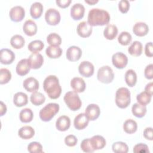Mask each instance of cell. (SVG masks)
Here are the masks:
<instances>
[{
    "label": "cell",
    "instance_id": "cell-1",
    "mask_svg": "<svg viewBox=\"0 0 153 153\" xmlns=\"http://www.w3.org/2000/svg\"><path fill=\"white\" fill-rule=\"evenodd\" d=\"M87 22L91 26H103L108 24L110 16L108 11L100 8H92L88 14Z\"/></svg>",
    "mask_w": 153,
    "mask_h": 153
},
{
    "label": "cell",
    "instance_id": "cell-2",
    "mask_svg": "<svg viewBox=\"0 0 153 153\" xmlns=\"http://www.w3.org/2000/svg\"><path fill=\"white\" fill-rule=\"evenodd\" d=\"M43 88L48 96L52 99L59 98L62 92L59 79L55 75H49L45 78L43 82Z\"/></svg>",
    "mask_w": 153,
    "mask_h": 153
},
{
    "label": "cell",
    "instance_id": "cell-3",
    "mask_svg": "<svg viewBox=\"0 0 153 153\" xmlns=\"http://www.w3.org/2000/svg\"><path fill=\"white\" fill-rule=\"evenodd\" d=\"M130 92L126 87L119 88L115 93V103L120 108H126L130 103Z\"/></svg>",
    "mask_w": 153,
    "mask_h": 153
},
{
    "label": "cell",
    "instance_id": "cell-4",
    "mask_svg": "<svg viewBox=\"0 0 153 153\" xmlns=\"http://www.w3.org/2000/svg\"><path fill=\"white\" fill-rule=\"evenodd\" d=\"M59 111V105L56 103H50L42 108L39 113L41 120L45 122L50 121Z\"/></svg>",
    "mask_w": 153,
    "mask_h": 153
},
{
    "label": "cell",
    "instance_id": "cell-5",
    "mask_svg": "<svg viewBox=\"0 0 153 153\" xmlns=\"http://www.w3.org/2000/svg\"><path fill=\"white\" fill-rule=\"evenodd\" d=\"M63 99L67 106L72 111L78 110L81 106V100L77 93L74 91L67 92L65 94Z\"/></svg>",
    "mask_w": 153,
    "mask_h": 153
},
{
    "label": "cell",
    "instance_id": "cell-6",
    "mask_svg": "<svg viewBox=\"0 0 153 153\" xmlns=\"http://www.w3.org/2000/svg\"><path fill=\"white\" fill-rule=\"evenodd\" d=\"M97 77L100 82L104 84H109L114 79V74L110 66H103L99 69Z\"/></svg>",
    "mask_w": 153,
    "mask_h": 153
},
{
    "label": "cell",
    "instance_id": "cell-7",
    "mask_svg": "<svg viewBox=\"0 0 153 153\" xmlns=\"http://www.w3.org/2000/svg\"><path fill=\"white\" fill-rule=\"evenodd\" d=\"M45 19L48 25L56 26L60 21V13L55 8H49L45 12Z\"/></svg>",
    "mask_w": 153,
    "mask_h": 153
},
{
    "label": "cell",
    "instance_id": "cell-8",
    "mask_svg": "<svg viewBox=\"0 0 153 153\" xmlns=\"http://www.w3.org/2000/svg\"><path fill=\"white\" fill-rule=\"evenodd\" d=\"M112 62L113 65L118 69H123L128 63L127 56L122 52H117L112 55Z\"/></svg>",
    "mask_w": 153,
    "mask_h": 153
},
{
    "label": "cell",
    "instance_id": "cell-9",
    "mask_svg": "<svg viewBox=\"0 0 153 153\" xmlns=\"http://www.w3.org/2000/svg\"><path fill=\"white\" fill-rule=\"evenodd\" d=\"M9 16L10 19L13 22H21L25 16V9L22 6H14L11 8L9 13Z\"/></svg>",
    "mask_w": 153,
    "mask_h": 153
},
{
    "label": "cell",
    "instance_id": "cell-10",
    "mask_svg": "<svg viewBox=\"0 0 153 153\" xmlns=\"http://www.w3.org/2000/svg\"><path fill=\"white\" fill-rule=\"evenodd\" d=\"M28 63L31 69H37L41 68L44 62L43 56L38 53H32L27 59Z\"/></svg>",
    "mask_w": 153,
    "mask_h": 153
},
{
    "label": "cell",
    "instance_id": "cell-11",
    "mask_svg": "<svg viewBox=\"0 0 153 153\" xmlns=\"http://www.w3.org/2000/svg\"><path fill=\"white\" fill-rule=\"evenodd\" d=\"M94 66L88 61L82 62L78 66L79 73L84 77H90L94 74Z\"/></svg>",
    "mask_w": 153,
    "mask_h": 153
},
{
    "label": "cell",
    "instance_id": "cell-12",
    "mask_svg": "<svg viewBox=\"0 0 153 153\" xmlns=\"http://www.w3.org/2000/svg\"><path fill=\"white\" fill-rule=\"evenodd\" d=\"M82 55L81 49L77 46H71L69 47L66 53V58L68 60L71 62L78 61Z\"/></svg>",
    "mask_w": 153,
    "mask_h": 153
},
{
    "label": "cell",
    "instance_id": "cell-13",
    "mask_svg": "<svg viewBox=\"0 0 153 153\" xmlns=\"http://www.w3.org/2000/svg\"><path fill=\"white\" fill-rule=\"evenodd\" d=\"M92 26L87 22H82L78 24L76 28L77 33L82 38H87L92 33Z\"/></svg>",
    "mask_w": 153,
    "mask_h": 153
},
{
    "label": "cell",
    "instance_id": "cell-14",
    "mask_svg": "<svg viewBox=\"0 0 153 153\" xmlns=\"http://www.w3.org/2000/svg\"><path fill=\"white\" fill-rule=\"evenodd\" d=\"M85 8L84 5L80 3L74 4L71 8V16L75 20L81 19L84 15Z\"/></svg>",
    "mask_w": 153,
    "mask_h": 153
},
{
    "label": "cell",
    "instance_id": "cell-15",
    "mask_svg": "<svg viewBox=\"0 0 153 153\" xmlns=\"http://www.w3.org/2000/svg\"><path fill=\"white\" fill-rule=\"evenodd\" d=\"M85 114L89 120L94 121L100 115V108L96 104H90L87 106L85 111Z\"/></svg>",
    "mask_w": 153,
    "mask_h": 153
},
{
    "label": "cell",
    "instance_id": "cell-16",
    "mask_svg": "<svg viewBox=\"0 0 153 153\" xmlns=\"http://www.w3.org/2000/svg\"><path fill=\"white\" fill-rule=\"evenodd\" d=\"M1 63L4 65H9L13 63L15 59L14 53L10 49L3 48L0 51Z\"/></svg>",
    "mask_w": 153,
    "mask_h": 153
},
{
    "label": "cell",
    "instance_id": "cell-17",
    "mask_svg": "<svg viewBox=\"0 0 153 153\" xmlns=\"http://www.w3.org/2000/svg\"><path fill=\"white\" fill-rule=\"evenodd\" d=\"M89 122V120L85 114L81 113L77 115L74 121V127L77 130H82L85 128Z\"/></svg>",
    "mask_w": 153,
    "mask_h": 153
},
{
    "label": "cell",
    "instance_id": "cell-18",
    "mask_svg": "<svg viewBox=\"0 0 153 153\" xmlns=\"http://www.w3.org/2000/svg\"><path fill=\"white\" fill-rule=\"evenodd\" d=\"M25 89L29 92H35L39 88V82L33 77H29L25 79L23 82Z\"/></svg>",
    "mask_w": 153,
    "mask_h": 153
},
{
    "label": "cell",
    "instance_id": "cell-19",
    "mask_svg": "<svg viewBox=\"0 0 153 153\" xmlns=\"http://www.w3.org/2000/svg\"><path fill=\"white\" fill-rule=\"evenodd\" d=\"M70 125V118L66 115H62L59 117L56 122V127L60 131H65L68 130Z\"/></svg>",
    "mask_w": 153,
    "mask_h": 153
},
{
    "label": "cell",
    "instance_id": "cell-20",
    "mask_svg": "<svg viewBox=\"0 0 153 153\" xmlns=\"http://www.w3.org/2000/svg\"><path fill=\"white\" fill-rule=\"evenodd\" d=\"M71 87L74 91L82 93L85 89V83L84 80L80 77H74L71 81Z\"/></svg>",
    "mask_w": 153,
    "mask_h": 153
},
{
    "label": "cell",
    "instance_id": "cell-21",
    "mask_svg": "<svg viewBox=\"0 0 153 153\" xmlns=\"http://www.w3.org/2000/svg\"><path fill=\"white\" fill-rule=\"evenodd\" d=\"M133 32L136 36H143L148 33L149 27L144 22H137L133 27Z\"/></svg>",
    "mask_w": 153,
    "mask_h": 153
},
{
    "label": "cell",
    "instance_id": "cell-22",
    "mask_svg": "<svg viewBox=\"0 0 153 153\" xmlns=\"http://www.w3.org/2000/svg\"><path fill=\"white\" fill-rule=\"evenodd\" d=\"M30 68L28 63V60L27 59H23L20 60L17 65L16 71L17 74L20 76H24L29 73Z\"/></svg>",
    "mask_w": 153,
    "mask_h": 153
},
{
    "label": "cell",
    "instance_id": "cell-23",
    "mask_svg": "<svg viewBox=\"0 0 153 153\" xmlns=\"http://www.w3.org/2000/svg\"><path fill=\"white\" fill-rule=\"evenodd\" d=\"M90 142L92 148L94 151L101 149L103 148L106 145L105 139L100 135L93 136L91 138H90Z\"/></svg>",
    "mask_w": 153,
    "mask_h": 153
},
{
    "label": "cell",
    "instance_id": "cell-24",
    "mask_svg": "<svg viewBox=\"0 0 153 153\" xmlns=\"http://www.w3.org/2000/svg\"><path fill=\"white\" fill-rule=\"evenodd\" d=\"M24 33L28 36H33L37 32V25L35 22L32 20H26L23 26Z\"/></svg>",
    "mask_w": 153,
    "mask_h": 153
},
{
    "label": "cell",
    "instance_id": "cell-25",
    "mask_svg": "<svg viewBox=\"0 0 153 153\" xmlns=\"http://www.w3.org/2000/svg\"><path fill=\"white\" fill-rule=\"evenodd\" d=\"M28 102V97L26 94L23 92L16 93L13 97V102L17 107L25 106Z\"/></svg>",
    "mask_w": 153,
    "mask_h": 153
},
{
    "label": "cell",
    "instance_id": "cell-26",
    "mask_svg": "<svg viewBox=\"0 0 153 153\" xmlns=\"http://www.w3.org/2000/svg\"><path fill=\"white\" fill-rule=\"evenodd\" d=\"M43 11V5L39 2H35L31 5L30 8V14L33 19L39 18Z\"/></svg>",
    "mask_w": 153,
    "mask_h": 153
},
{
    "label": "cell",
    "instance_id": "cell-27",
    "mask_svg": "<svg viewBox=\"0 0 153 153\" xmlns=\"http://www.w3.org/2000/svg\"><path fill=\"white\" fill-rule=\"evenodd\" d=\"M18 134L22 139H29L34 136L35 130L31 126H25L19 130Z\"/></svg>",
    "mask_w": 153,
    "mask_h": 153
},
{
    "label": "cell",
    "instance_id": "cell-28",
    "mask_svg": "<svg viewBox=\"0 0 153 153\" xmlns=\"http://www.w3.org/2000/svg\"><path fill=\"white\" fill-rule=\"evenodd\" d=\"M118 34V28L114 25H108L103 30V35L108 40L114 39Z\"/></svg>",
    "mask_w": 153,
    "mask_h": 153
},
{
    "label": "cell",
    "instance_id": "cell-29",
    "mask_svg": "<svg viewBox=\"0 0 153 153\" xmlns=\"http://www.w3.org/2000/svg\"><path fill=\"white\" fill-rule=\"evenodd\" d=\"M143 46L142 43L140 41H135L128 48V51L130 54L133 56L137 57L141 55L142 53Z\"/></svg>",
    "mask_w": 153,
    "mask_h": 153
},
{
    "label": "cell",
    "instance_id": "cell-30",
    "mask_svg": "<svg viewBox=\"0 0 153 153\" xmlns=\"http://www.w3.org/2000/svg\"><path fill=\"white\" fill-rule=\"evenodd\" d=\"M45 53L48 57L51 59H57L61 56L62 50L59 46L50 45L46 48Z\"/></svg>",
    "mask_w": 153,
    "mask_h": 153
},
{
    "label": "cell",
    "instance_id": "cell-31",
    "mask_svg": "<svg viewBox=\"0 0 153 153\" xmlns=\"http://www.w3.org/2000/svg\"><path fill=\"white\" fill-rule=\"evenodd\" d=\"M131 112L137 118H142L146 112V106L142 105L138 103H134L131 107Z\"/></svg>",
    "mask_w": 153,
    "mask_h": 153
},
{
    "label": "cell",
    "instance_id": "cell-32",
    "mask_svg": "<svg viewBox=\"0 0 153 153\" xmlns=\"http://www.w3.org/2000/svg\"><path fill=\"white\" fill-rule=\"evenodd\" d=\"M125 81L129 87H133L137 82V75L133 69H128L125 74Z\"/></svg>",
    "mask_w": 153,
    "mask_h": 153
},
{
    "label": "cell",
    "instance_id": "cell-33",
    "mask_svg": "<svg viewBox=\"0 0 153 153\" xmlns=\"http://www.w3.org/2000/svg\"><path fill=\"white\" fill-rule=\"evenodd\" d=\"M137 124L136 122L132 119L127 120L123 124V129L124 131L128 134H132L136 131Z\"/></svg>",
    "mask_w": 153,
    "mask_h": 153
},
{
    "label": "cell",
    "instance_id": "cell-34",
    "mask_svg": "<svg viewBox=\"0 0 153 153\" xmlns=\"http://www.w3.org/2000/svg\"><path fill=\"white\" fill-rule=\"evenodd\" d=\"M33 117L32 111L29 108L23 109L19 114V118L22 123H27L30 122Z\"/></svg>",
    "mask_w": 153,
    "mask_h": 153
},
{
    "label": "cell",
    "instance_id": "cell-35",
    "mask_svg": "<svg viewBox=\"0 0 153 153\" xmlns=\"http://www.w3.org/2000/svg\"><path fill=\"white\" fill-rule=\"evenodd\" d=\"M30 100L33 105L35 106H39L44 103L45 100V97L42 93L35 91L32 93L30 95Z\"/></svg>",
    "mask_w": 153,
    "mask_h": 153
},
{
    "label": "cell",
    "instance_id": "cell-36",
    "mask_svg": "<svg viewBox=\"0 0 153 153\" xmlns=\"http://www.w3.org/2000/svg\"><path fill=\"white\" fill-rule=\"evenodd\" d=\"M25 43L24 38L20 35H14L10 39L11 45L16 49H20L22 48Z\"/></svg>",
    "mask_w": 153,
    "mask_h": 153
},
{
    "label": "cell",
    "instance_id": "cell-37",
    "mask_svg": "<svg viewBox=\"0 0 153 153\" xmlns=\"http://www.w3.org/2000/svg\"><path fill=\"white\" fill-rule=\"evenodd\" d=\"M44 47V42L41 40H34L31 41L27 45L28 50L32 53H38L41 51Z\"/></svg>",
    "mask_w": 153,
    "mask_h": 153
},
{
    "label": "cell",
    "instance_id": "cell-38",
    "mask_svg": "<svg viewBox=\"0 0 153 153\" xmlns=\"http://www.w3.org/2000/svg\"><path fill=\"white\" fill-rule=\"evenodd\" d=\"M151 97H152V95H151L146 91H144L137 95L136 99L138 103L142 105L146 106V105L150 103Z\"/></svg>",
    "mask_w": 153,
    "mask_h": 153
},
{
    "label": "cell",
    "instance_id": "cell-39",
    "mask_svg": "<svg viewBox=\"0 0 153 153\" xmlns=\"http://www.w3.org/2000/svg\"><path fill=\"white\" fill-rule=\"evenodd\" d=\"M112 151L115 153H127L128 151L127 145L123 142H114L112 146Z\"/></svg>",
    "mask_w": 153,
    "mask_h": 153
},
{
    "label": "cell",
    "instance_id": "cell-40",
    "mask_svg": "<svg viewBox=\"0 0 153 153\" xmlns=\"http://www.w3.org/2000/svg\"><path fill=\"white\" fill-rule=\"evenodd\" d=\"M47 41L50 45L59 46L62 43V39L57 33H51L47 36Z\"/></svg>",
    "mask_w": 153,
    "mask_h": 153
},
{
    "label": "cell",
    "instance_id": "cell-41",
    "mask_svg": "<svg viewBox=\"0 0 153 153\" xmlns=\"http://www.w3.org/2000/svg\"><path fill=\"white\" fill-rule=\"evenodd\" d=\"M131 39L132 37L131 34L126 31L122 32L118 37V41L122 45H128L131 42Z\"/></svg>",
    "mask_w": 153,
    "mask_h": 153
},
{
    "label": "cell",
    "instance_id": "cell-42",
    "mask_svg": "<svg viewBox=\"0 0 153 153\" xmlns=\"http://www.w3.org/2000/svg\"><path fill=\"white\" fill-rule=\"evenodd\" d=\"M11 78V72L6 68L0 69V84H4L8 83Z\"/></svg>",
    "mask_w": 153,
    "mask_h": 153
},
{
    "label": "cell",
    "instance_id": "cell-43",
    "mask_svg": "<svg viewBox=\"0 0 153 153\" xmlns=\"http://www.w3.org/2000/svg\"><path fill=\"white\" fill-rule=\"evenodd\" d=\"M27 151L30 153H42V146L37 142H32L27 146Z\"/></svg>",
    "mask_w": 153,
    "mask_h": 153
},
{
    "label": "cell",
    "instance_id": "cell-44",
    "mask_svg": "<svg viewBox=\"0 0 153 153\" xmlns=\"http://www.w3.org/2000/svg\"><path fill=\"white\" fill-rule=\"evenodd\" d=\"M81 148L84 152H93L94 151L93 148H92L90 142V138L84 139L81 143Z\"/></svg>",
    "mask_w": 153,
    "mask_h": 153
},
{
    "label": "cell",
    "instance_id": "cell-45",
    "mask_svg": "<svg viewBox=\"0 0 153 153\" xmlns=\"http://www.w3.org/2000/svg\"><path fill=\"white\" fill-rule=\"evenodd\" d=\"M133 152L134 153H148L149 152L148 146L142 143H138L133 147Z\"/></svg>",
    "mask_w": 153,
    "mask_h": 153
},
{
    "label": "cell",
    "instance_id": "cell-46",
    "mask_svg": "<svg viewBox=\"0 0 153 153\" xmlns=\"http://www.w3.org/2000/svg\"><path fill=\"white\" fill-rule=\"evenodd\" d=\"M78 142V139L73 134H69L65 137V144L70 147L74 146L76 145Z\"/></svg>",
    "mask_w": 153,
    "mask_h": 153
},
{
    "label": "cell",
    "instance_id": "cell-47",
    "mask_svg": "<svg viewBox=\"0 0 153 153\" xmlns=\"http://www.w3.org/2000/svg\"><path fill=\"white\" fill-rule=\"evenodd\" d=\"M118 8L122 13H126L130 8V3L127 0H121L118 3Z\"/></svg>",
    "mask_w": 153,
    "mask_h": 153
},
{
    "label": "cell",
    "instance_id": "cell-48",
    "mask_svg": "<svg viewBox=\"0 0 153 153\" xmlns=\"http://www.w3.org/2000/svg\"><path fill=\"white\" fill-rule=\"evenodd\" d=\"M153 65L149 64L147 65L144 71V75L146 78L148 79H151L153 78Z\"/></svg>",
    "mask_w": 153,
    "mask_h": 153
},
{
    "label": "cell",
    "instance_id": "cell-49",
    "mask_svg": "<svg viewBox=\"0 0 153 153\" xmlns=\"http://www.w3.org/2000/svg\"><path fill=\"white\" fill-rule=\"evenodd\" d=\"M145 53L146 56L151 57L153 56V48L152 42H149L146 44L145 47Z\"/></svg>",
    "mask_w": 153,
    "mask_h": 153
},
{
    "label": "cell",
    "instance_id": "cell-50",
    "mask_svg": "<svg viewBox=\"0 0 153 153\" xmlns=\"http://www.w3.org/2000/svg\"><path fill=\"white\" fill-rule=\"evenodd\" d=\"M143 136L145 139L152 140V127H146L143 131Z\"/></svg>",
    "mask_w": 153,
    "mask_h": 153
},
{
    "label": "cell",
    "instance_id": "cell-51",
    "mask_svg": "<svg viewBox=\"0 0 153 153\" xmlns=\"http://www.w3.org/2000/svg\"><path fill=\"white\" fill-rule=\"evenodd\" d=\"M71 2V0H56V3L57 5L62 8L68 7Z\"/></svg>",
    "mask_w": 153,
    "mask_h": 153
},
{
    "label": "cell",
    "instance_id": "cell-52",
    "mask_svg": "<svg viewBox=\"0 0 153 153\" xmlns=\"http://www.w3.org/2000/svg\"><path fill=\"white\" fill-rule=\"evenodd\" d=\"M152 82H150L148 84H147L145 87V91H146L147 93H148L149 94H150L152 96V93H153V90H152Z\"/></svg>",
    "mask_w": 153,
    "mask_h": 153
},
{
    "label": "cell",
    "instance_id": "cell-53",
    "mask_svg": "<svg viewBox=\"0 0 153 153\" xmlns=\"http://www.w3.org/2000/svg\"><path fill=\"white\" fill-rule=\"evenodd\" d=\"M7 112V107L6 105L3 103V102L1 101V105H0V115H4Z\"/></svg>",
    "mask_w": 153,
    "mask_h": 153
},
{
    "label": "cell",
    "instance_id": "cell-54",
    "mask_svg": "<svg viewBox=\"0 0 153 153\" xmlns=\"http://www.w3.org/2000/svg\"><path fill=\"white\" fill-rule=\"evenodd\" d=\"M98 0H90V1H87V0H85V3H87V4H90V5H93V4H96L97 2H98Z\"/></svg>",
    "mask_w": 153,
    "mask_h": 153
}]
</instances>
